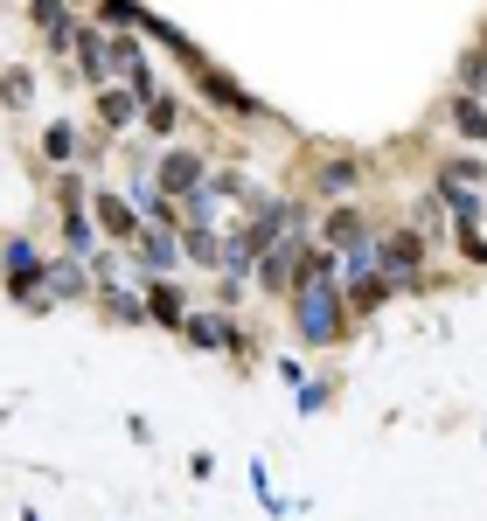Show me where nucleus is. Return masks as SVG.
<instances>
[{"label":"nucleus","instance_id":"obj_1","mask_svg":"<svg viewBox=\"0 0 487 521\" xmlns=\"http://www.w3.org/2000/svg\"><path fill=\"white\" fill-rule=\"evenodd\" d=\"M383 264H390V271H418V264H425V237H418V230H390V237H383Z\"/></svg>","mask_w":487,"mask_h":521},{"label":"nucleus","instance_id":"obj_2","mask_svg":"<svg viewBox=\"0 0 487 521\" xmlns=\"http://www.w3.org/2000/svg\"><path fill=\"white\" fill-rule=\"evenodd\" d=\"M161 188H167V195L202 188V160H195V153H167V160H161Z\"/></svg>","mask_w":487,"mask_h":521},{"label":"nucleus","instance_id":"obj_3","mask_svg":"<svg viewBox=\"0 0 487 521\" xmlns=\"http://www.w3.org/2000/svg\"><path fill=\"white\" fill-rule=\"evenodd\" d=\"M195 84H202V91H209L216 105H230V112H244V119L258 112V105H251V98H244V91H237L230 77H216V70H202V63H195Z\"/></svg>","mask_w":487,"mask_h":521},{"label":"nucleus","instance_id":"obj_4","mask_svg":"<svg viewBox=\"0 0 487 521\" xmlns=\"http://www.w3.org/2000/svg\"><path fill=\"white\" fill-rule=\"evenodd\" d=\"M98 216H105V230H112V237H133V230H140V223H133V209H126L119 195H98Z\"/></svg>","mask_w":487,"mask_h":521},{"label":"nucleus","instance_id":"obj_5","mask_svg":"<svg viewBox=\"0 0 487 521\" xmlns=\"http://www.w3.org/2000/svg\"><path fill=\"white\" fill-rule=\"evenodd\" d=\"M293 271H300V251H272V264H265V285H272V292H286V285H293Z\"/></svg>","mask_w":487,"mask_h":521},{"label":"nucleus","instance_id":"obj_6","mask_svg":"<svg viewBox=\"0 0 487 521\" xmlns=\"http://www.w3.org/2000/svg\"><path fill=\"white\" fill-rule=\"evenodd\" d=\"M327 237H334V244H362V216H355V209H334V216H327Z\"/></svg>","mask_w":487,"mask_h":521},{"label":"nucleus","instance_id":"obj_7","mask_svg":"<svg viewBox=\"0 0 487 521\" xmlns=\"http://www.w3.org/2000/svg\"><path fill=\"white\" fill-rule=\"evenodd\" d=\"M98 119H105V126H126V119H133V98H126V91H105V98H98Z\"/></svg>","mask_w":487,"mask_h":521},{"label":"nucleus","instance_id":"obj_8","mask_svg":"<svg viewBox=\"0 0 487 521\" xmlns=\"http://www.w3.org/2000/svg\"><path fill=\"white\" fill-rule=\"evenodd\" d=\"M383 292H390L383 278H362V285L348 292V306H355V313H376V306H383Z\"/></svg>","mask_w":487,"mask_h":521},{"label":"nucleus","instance_id":"obj_9","mask_svg":"<svg viewBox=\"0 0 487 521\" xmlns=\"http://www.w3.org/2000/svg\"><path fill=\"white\" fill-rule=\"evenodd\" d=\"M300 313H307V327H314V334H321V341H334V334H327V327H334V313H327L321 299H307V306H300Z\"/></svg>","mask_w":487,"mask_h":521},{"label":"nucleus","instance_id":"obj_10","mask_svg":"<svg viewBox=\"0 0 487 521\" xmlns=\"http://www.w3.org/2000/svg\"><path fill=\"white\" fill-rule=\"evenodd\" d=\"M147 126H154V132H167V126H174V105H167V98H154V112H147Z\"/></svg>","mask_w":487,"mask_h":521}]
</instances>
